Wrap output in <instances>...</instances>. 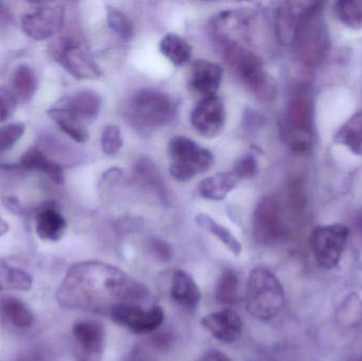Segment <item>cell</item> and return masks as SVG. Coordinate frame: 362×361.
Listing matches in <instances>:
<instances>
[{"instance_id": "6da1fadb", "label": "cell", "mask_w": 362, "mask_h": 361, "mask_svg": "<svg viewBox=\"0 0 362 361\" xmlns=\"http://www.w3.org/2000/svg\"><path fill=\"white\" fill-rule=\"evenodd\" d=\"M146 288L112 265L88 261L74 265L66 273L57 292V300L66 309L110 315L121 305H146Z\"/></svg>"}, {"instance_id": "7a4b0ae2", "label": "cell", "mask_w": 362, "mask_h": 361, "mask_svg": "<svg viewBox=\"0 0 362 361\" xmlns=\"http://www.w3.org/2000/svg\"><path fill=\"white\" fill-rule=\"evenodd\" d=\"M284 305V288L278 277L269 269H253L246 288V307L250 315L269 321L282 313Z\"/></svg>"}, {"instance_id": "3957f363", "label": "cell", "mask_w": 362, "mask_h": 361, "mask_svg": "<svg viewBox=\"0 0 362 361\" xmlns=\"http://www.w3.org/2000/svg\"><path fill=\"white\" fill-rule=\"evenodd\" d=\"M176 106L167 93L144 89L132 97L129 118L140 131H154L165 126L173 120Z\"/></svg>"}, {"instance_id": "277c9868", "label": "cell", "mask_w": 362, "mask_h": 361, "mask_svg": "<svg viewBox=\"0 0 362 361\" xmlns=\"http://www.w3.org/2000/svg\"><path fill=\"white\" fill-rule=\"evenodd\" d=\"M225 51L230 67L249 90L261 100H272L276 97V83L253 53L233 42H228Z\"/></svg>"}, {"instance_id": "5b68a950", "label": "cell", "mask_w": 362, "mask_h": 361, "mask_svg": "<svg viewBox=\"0 0 362 361\" xmlns=\"http://www.w3.org/2000/svg\"><path fill=\"white\" fill-rule=\"evenodd\" d=\"M171 159L170 173L178 182H187L204 173L212 167V153L198 146L194 140L185 136H176L169 144Z\"/></svg>"}, {"instance_id": "8992f818", "label": "cell", "mask_w": 362, "mask_h": 361, "mask_svg": "<svg viewBox=\"0 0 362 361\" xmlns=\"http://www.w3.org/2000/svg\"><path fill=\"white\" fill-rule=\"evenodd\" d=\"M321 8L322 4L317 2L304 17L293 40L300 59L308 66L319 65L329 49V33Z\"/></svg>"}, {"instance_id": "52a82bcc", "label": "cell", "mask_w": 362, "mask_h": 361, "mask_svg": "<svg viewBox=\"0 0 362 361\" xmlns=\"http://www.w3.org/2000/svg\"><path fill=\"white\" fill-rule=\"evenodd\" d=\"M351 229L344 224L317 226L310 235V248L317 264L325 271L335 269L341 262Z\"/></svg>"}, {"instance_id": "ba28073f", "label": "cell", "mask_w": 362, "mask_h": 361, "mask_svg": "<svg viewBox=\"0 0 362 361\" xmlns=\"http://www.w3.org/2000/svg\"><path fill=\"white\" fill-rule=\"evenodd\" d=\"M54 59L66 71L81 80H93L101 76L90 52L74 38H63L51 47Z\"/></svg>"}, {"instance_id": "9c48e42d", "label": "cell", "mask_w": 362, "mask_h": 361, "mask_svg": "<svg viewBox=\"0 0 362 361\" xmlns=\"http://www.w3.org/2000/svg\"><path fill=\"white\" fill-rule=\"evenodd\" d=\"M313 104L308 95H298L289 102L286 137L291 148L305 152L313 144Z\"/></svg>"}, {"instance_id": "30bf717a", "label": "cell", "mask_w": 362, "mask_h": 361, "mask_svg": "<svg viewBox=\"0 0 362 361\" xmlns=\"http://www.w3.org/2000/svg\"><path fill=\"white\" fill-rule=\"evenodd\" d=\"M65 20V8L61 4H34L33 8L21 17V27L29 37L45 40L59 33Z\"/></svg>"}, {"instance_id": "8fae6325", "label": "cell", "mask_w": 362, "mask_h": 361, "mask_svg": "<svg viewBox=\"0 0 362 361\" xmlns=\"http://www.w3.org/2000/svg\"><path fill=\"white\" fill-rule=\"evenodd\" d=\"M112 321L119 326L137 333L146 334L154 332L165 321V311L159 305L129 304L116 307L110 313Z\"/></svg>"}, {"instance_id": "7c38bea8", "label": "cell", "mask_w": 362, "mask_h": 361, "mask_svg": "<svg viewBox=\"0 0 362 361\" xmlns=\"http://www.w3.org/2000/svg\"><path fill=\"white\" fill-rule=\"evenodd\" d=\"M255 239L264 245L278 243L285 232L280 203L276 197L267 196L259 201L253 218Z\"/></svg>"}, {"instance_id": "4fadbf2b", "label": "cell", "mask_w": 362, "mask_h": 361, "mask_svg": "<svg viewBox=\"0 0 362 361\" xmlns=\"http://www.w3.org/2000/svg\"><path fill=\"white\" fill-rule=\"evenodd\" d=\"M191 123L198 134L206 138H215L223 133L226 123L223 102L216 95L202 97L194 107Z\"/></svg>"}, {"instance_id": "5bb4252c", "label": "cell", "mask_w": 362, "mask_h": 361, "mask_svg": "<svg viewBox=\"0 0 362 361\" xmlns=\"http://www.w3.org/2000/svg\"><path fill=\"white\" fill-rule=\"evenodd\" d=\"M223 80V68L218 64L206 59H198L189 70V88L202 97L215 95Z\"/></svg>"}, {"instance_id": "9a60e30c", "label": "cell", "mask_w": 362, "mask_h": 361, "mask_svg": "<svg viewBox=\"0 0 362 361\" xmlns=\"http://www.w3.org/2000/svg\"><path fill=\"white\" fill-rule=\"evenodd\" d=\"M202 326L221 343H233L242 336V319L232 309H223L204 316Z\"/></svg>"}, {"instance_id": "2e32d148", "label": "cell", "mask_w": 362, "mask_h": 361, "mask_svg": "<svg viewBox=\"0 0 362 361\" xmlns=\"http://www.w3.org/2000/svg\"><path fill=\"white\" fill-rule=\"evenodd\" d=\"M317 2H284L278 11V33L282 44H293L304 17Z\"/></svg>"}, {"instance_id": "e0dca14e", "label": "cell", "mask_w": 362, "mask_h": 361, "mask_svg": "<svg viewBox=\"0 0 362 361\" xmlns=\"http://www.w3.org/2000/svg\"><path fill=\"white\" fill-rule=\"evenodd\" d=\"M57 105L69 110L87 124L95 121L99 116L102 99L95 91L81 90L63 97Z\"/></svg>"}, {"instance_id": "ac0fdd59", "label": "cell", "mask_w": 362, "mask_h": 361, "mask_svg": "<svg viewBox=\"0 0 362 361\" xmlns=\"http://www.w3.org/2000/svg\"><path fill=\"white\" fill-rule=\"evenodd\" d=\"M72 333L85 355L88 358L99 357L105 339V333L101 324L93 321L78 322L74 324Z\"/></svg>"}, {"instance_id": "d6986e66", "label": "cell", "mask_w": 362, "mask_h": 361, "mask_svg": "<svg viewBox=\"0 0 362 361\" xmlns=\"http://www.w3.org/2000/svg\"><path fill=\"white\" fill-rule=\"evenodd\" d=\"M173 300L183 309L194 311L199 305L202 294L195 280L183 271H176L172 279Z\"/></svg>"}, {"instance_id": "ffe728a7", "label": "cell", "mask_w": 362, "mask_h": 361, "mask_svg": "<svg viewBox=\"0 0 362 361\" xmlns=\"http://www.w3.org/2000/svg\"><path fill=\"white\" fill-rule=\"evenodd\" d=\"M35 224L36 233L44 241H59L67 229L65 218L53 206H47L38 212Z\"/></svg>"}, {"instance_id": "44dd1931", "label": "cell", "mask_w": 362, "mask_h": 361, "mask_svg": "<svg viewBox=\"0 0 362 361\" xmlns=\"http://www.w3.org/2000/svg\"><path fill=\"white\" fill-rule=\"evenodd\" d=\"M242 182L233 172L218 173L200 182L199 194L209 201H221Z\"/></svg>"}, {"instance_id": "7402d4cb", "label": "cell", "mask_w": 362, "mask_h": 361, "mask_svg": "<svg viewBox=\"0 0 362 361\" xmlns=\"http://www.w3.org/2000/svg\"><path fill=\"white\" fill-rule=\"evenodd\" d=\"M48 116L62 131L69 136L74 141L85 143L88 140L89 134L86 124L66 108L55 105L48 110Z\"/></svg>"}, {"instance_id": "603a6c76", "label": "cell", "mask_w": 362, "mask_h": 361, "mask_svg": "<svg viewBox=\"0 0 362 361\" xmlns=\"http://www.w3.org/2000/svg\"><path fill=\"white\" fill-rule=\"evenodd\" d=\"M334 142L362 156V110L353 114L334 136Z\"/></svg>"}, {"instance_id": "cb8c5ba5", "label": "cell", "mask_w": 362, "mask_h": 361, "mask_svg": "<svg viewBox=\"0 0 362 361\" xmlns=\"http://www.w3.org/2000/svg\"><path fill=\"white\" fill-rule=\"evenodd\" d=\"M19 167L21 169L46 174L57 184L64 182L63 169L57 162L49 159L40 148H32L25 152L21 157Z\"/></svg>"}, {"instance_id": "d4e9b609", "label": "cell", "mask_w": 362, "mask_h": 361, "mask_svg": "<svg viewBox=\"0 0 362 361\" xmlns=\"http://www.w3.org/2000/svg\"><path fill=\"white\" fill-rule=\"evenodd\" d=\"M0 315L18 329H28L34 324V316L29 307L14 297L0 298Z\"/></svg>"}, {"instance_id": "484cf974", "label": "cell", "mask_w": 362, "mask_h": 361, "mask_svg": "<svg viewBox=\"0 0 362 361\" xmlns=\"http://www.w3.org/2000/svg\"><path fill=\"white\" fill-rule=\"evenodd\" d=\"M161 53L175 66H183L191 59L192 48L187 42L176 34H168L159 45Z\"/></svg>"}, {"instance_id": "4316f807", "label": "cell", "mask_w": 362, "mask_h": 361, "mask_svg": "<svg viewBox=\"0 0 362 361\" xmlns=\"http://www.w3.org/2000/svg\"><path fill=\"white\" fill-rule=\"evenodd\" d=\"M195 220L198 226L202 227V229L216 237L221 241V243L223 244L234 256H238L242 254V245H240V242L226 227L221 226L216 220H213L211 216L206 215V214H198Z\"/></svg>"}, {"instance_id": "83f0119b", "label": "cell", "mask_w": 362, "mask_h": 361, "mask_svg": "<svg viewBox=\"0 0 362 361\" xmlns=\"http://www.w3.org/2000/svg\"><path fill=\"white\" fill-rule=\"evenodd\" d=\"M13 93L21 101H29L37 88L35 73L30 66L25 64L17 66L13 73Z\"/></svg>"}, {"instance_id": "f1b7e54d", "label": "cell", "mask_w": 362, "mask_h": 361, "mask_svg": "<svg viewBox=\"0 0 362 361\" xmlns=\"http://www.w3.org/2000/svg\"><path fill=\"white\" fill-rule=\"evenodd\" d=\"M215 298L223 304H235L240 299V279L232 269L221 273L215 288Z\"/></svg>"}, {"instance_id": "f546056e", "label": "cell", "mask_w": 362, "mask_h": 361, "mask_svg": "<svg viewBox=\"0 0 362 361\" xmlns=\"http://www.w3.org/2000/svg\"><path fill=\"white\" fill-rule=\"evenodd\" d=\"M31 286L32 278L29 273L6 264H0V290L27 292Z\"/></svg>"}, {"instance_id": "4dcf8cb0", "label": "cell", "mask_w": 362, "mask_h": 361, "mask_svg": "<svg viewBox=\"0 0 362 361\" xmlns=\"http://www.w3.org/2000/svg\"><path fill=\"white\" fill-rule=\"evenodd\" d=\"M334 13L346 27L352 29L362 28V0L336 1L334 4Z\"/></svg>"}, {"instance_id": "1f68e13d", "label": "cell", "mask_w": 362, "mask_h": 361, "mask_svg": "<svg viewBox=\"0 0 362 361\" xmlns=\"http://www.w3.org/2000/svg\"><path fill=\"white\" fill-rule=\"evenodd\" d=\"M107 23L110 29L123 38L132 37L134 33L133 25L129 17L115 8H110L107 11Z\"/></svg>"}, {"instance_id": "d6a6232c", "label": "cell", "mask_w": 362, "mask_h": 361, "mask_svg": "<svg viewBox=\"0 0 362 361\" xmlns=\"http://www.w3.org/2000/svg\"><path fill=\"white\" fill-rule=\"evenodd\" d=\"M123 146L122 134L116 125H107L101 136V148L108 156L117 154Z\"/></svg>"}, {"instance_id": "836d02e7", "label": "cell", "mask_w": 362, "mask_h": 361, "mask_svg": "<svg viewBox=\"0 0 362 361\" xmlns=\"http://www.w3.org/2000/svg\"><path fill=\"white\" fill-rule=\"evenodd\" d=\"M25 126L21 123H11L0 127V154L12 148L25 133Z\"/></svg>"}, {"instance_id": "e575fe53", "label": "cell", "mask_w": 362, "mask_h": 361, "mask_svg": "<svg viewBox=\"0 0 362 361\" xmlns=\"http://www.w3.org/2000/svg\"><path fill=\"white\" fill-rule=\"evenodd\" d=\"M16 95L6 87H0V123L10 118L16 108Z\"/></svg>"}, {"instance_id": "d590c367", "label": "cell", "mask_w": 362, "mask_h": 361, "mask_svg": "<svg viewBox=\"0 0 362 361\" xmlns=\"http://www.w3.org/2000/svg\"><path fill=\"white\" fill-rule=\"evenodd\" d=\"M257 172V159L252 155H246L236 162L233 173L240 180L253 177Z\"/></svg>"}, {"instance_id": "8d00e7d4", "label": "cell", "mask_w": 362, "mask_h": 361, "mask_svg": "<svg viewBox=\"0 0 362 361\" xmlns=\"http://www.w3.org/2000/svg\"><path fill=\"white\" fill-rule=\"evenodd\" d=\"M197 361H232L223 352L218 350H210L206 351V353L200 356L199 360Z\"/></svg>"}, {"instance_id": "74e56055", "label": "cell", "mask_w": 362, "mask_h": 361, "mask_svg": "<svg viewBox=\"0 0 362 361\" xmlns=\"http://www.w3.org/2000/svg\"><path fill=\"white\" fill-rule=\"evenodd\" d=\"M354 227L356 228L359 237H362V211L361 213L357 214L356 218L354 220Z\"/></svg>"}, {"instance_id": "f35d334b", "label": "cell", "mask_w": 362, "mask_h": 361, "mask_svg": "<svg viewBox=\"0 0 362 361\" xmlns=\"http://www.w3.org/2000/svg\"><path fill=\"white\" fill-rule=\"evenodd\" d=\"M127 361H155L153 360H150V358H146V356L142 355L140 353H133L131 356H129V360Z\"/></svg>"}, {"instance_id": "ab89813d", "label": "cell", "mask_w": 362, "mask_h": 361, "mask_svg": "<svg viewBox=\"0 0 362 361\" xmlns=\"http://www.w3.org/2000/svg\"><path fill=\"white\" fill-rule=\"evenodd\" d=\"M8 230V225L2 220V218H0V235H4L6 231Z\"/></svg>"}]
</instances>
